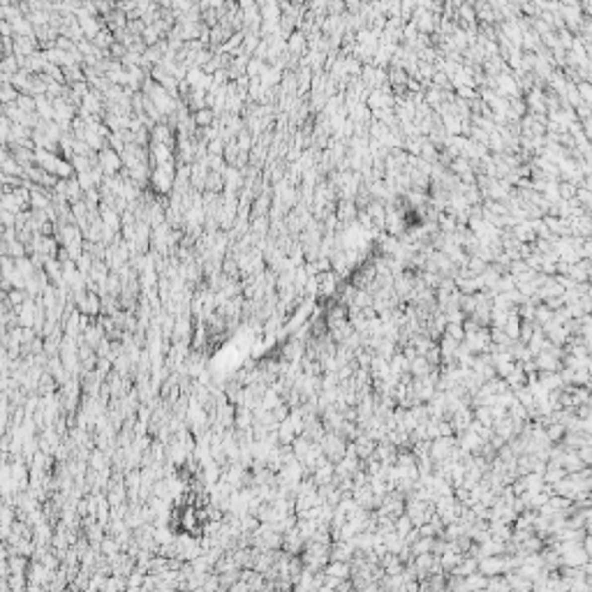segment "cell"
Returning <instances> with one entry per match:
<instances>
[{"label": "cell", "instance_id": "2", "mask_svg": "<svg viewBox=\"0 0 592 592\" xmlns=\"http://www.w3.org/2000/svg\"><path fill=\"white\" fill-rule=\"evenodd\" d=\"M502 569V562L500 560H486V562H481V572L488 574V576H493L495 572H500Z\"/></svg>", "mask_w": 592, "mask_h": 592}, {"label": "cell", "instance_id": "1", "mask_svg": "<svg viewBox=\"0 0 592 592\" xmlns=\"http://www.w3.org/2000/svg\"><path fill=\"white\" fill-rule=\"evenodd\" d=\"M347 572H350V569H347V565H343V562H336V565L329 567V576H333V579H338V581L345 579Z\"/></svg>", "mask_w": 592, "mask_h": 592}]
</instances>
